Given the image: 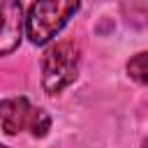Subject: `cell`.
I'll use <instances>...</instances> for the list:
<instances>
[{"label":"cell","instance_id":"1","mask_svg":"<svg viewBox=\"0 0 148 148\" xmlns=\"http://www.w3.org/2000/svg\"><path fill=\"white\" fill-rule=\"evenodd\" d=\"M79 9V0H35L30 5L25 30L32 44H46L60 28L69 21V16Z\"/></svg>","mask_w":148,"mask_h":148},{"label":"cell","instance_id":"2","mask_svg":"<svg viewBox=\"0 0 148 148\" xmlns=\"http://www.w3.org/2000/svg\"><path fill=\"white\" fill-rule=\"evenodd\" d=\"M79 46L74 44V39H65L58 42L53 49H49V53L44 56L42 62V83L46 92H60L62 88H67L79 72Z\"/></svg>","mask_w":148,"mask_h":148},{"label":"cell","instance_id":"3","mask_svg":"<svg viewBox=\"0 0 148 148\" xmlns=\"http://www.w3.org/2000/svg\"><path fill=\"white\" fill-rule=\"evenodd\" d=\"M39 109H32L25 97H14V99H2L0 104V118H2V130L7 134H16L23 127H32Z\"/></svg>","mask_w":148,"mask_h":148},{"label":"cell","instance_id":"4","mask_svg":"<svg viewBox=\"0 0 148 148\" xmlns=\"http://www.w3.org/2000/svg\"><path fill=\"white\" fill-rule=\"evenodd\" d=\"M2 2V46L0 51L7 56L21 44V30H23V14L18 0H0Z\"/></svg>","mask_w":148,"mask_h":148},{"label":"cell","instance_id":"5","mask_svg":"<svg viewBox=\"0 0 148 148\" xmlns=\"http://www.w3.org/2000/svg\"><path fill=\"white\" fill-rule=\"evenodd\" d=\"M123 16L134 28L148 25V2L146 0H123Z\"/></svg>","mask_w":148,"mask_h":148},{"label":"cell","instance_id":"6","mask_svg":"<svg viewBox=\"0 0 148 148\" xmlns=\"http://www.w3.org/2000/svg\"><path fill=\"white\" fill-rule=\"evenodd\" d=\"M127 74L139 81V83H148V53H139L127 62Z\"/></svg>","mask_w":148,"mask_h":148},{"label":"cell","instance_id":"7","mask_svg":"<svg viewBox=\"0 0 148 148\" xmlns=\"http://www.w3.org/2000/svg\"><path fill=\"white\" fill-rule=\"evenodd\" d=\"M49 125H51V118L39 109V113H37V118H35V123H32V127H30V130H32V134H35V136H44V134H46V130H49Z\"/></svg>","mask_w":148,"mask_h":148},{"label":"cell","instance_id":"8","mask_svg":"<svg viewBox=\"0 0 148 148\" xmlns=\"http://www.w3.org/2000/svg\"><path fill=\"white\" fill-rule=\"evenodd\" d=\"M143 148H148V139H146V143H143Z\"/></svg>","mask_w":148,"mask_h":148},{"label":"cell","instance_id":"9","mask_svg":"<svg viewBox=\"0 0 148 148\" xmlns=\"http://www.w3.org/2000/svg\"><path fill=\"white\" fill-rule=\"evenodd\" d=\"M0 148H5V146H0Z\"/></svg>","mask_w":148,"mask_h":148}]
</instances>
